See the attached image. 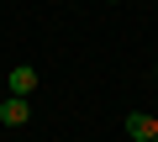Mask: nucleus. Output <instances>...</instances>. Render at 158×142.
<instances>
[{
  "mask_svg": "<svg viewBox=\"0 0 158 142\" xmlns=\"http://www.w3.org/2000/svg\"><path fill=\"white\" fill-rule=\"evenodd\" d=\"M37 84H42V79H37V68H32V63H16L11 74H6V90H11L16 100H32V95H37Z\"/></svg>",
  "mask_w": 158,
  "mask_h": 142,
  "instance_id": "f257e3e1",
  "label": "nucleus"
},
{
  "mask_svg": "<svg viewBox=\"0 0 158 142\" xmlns=\"http://www.w3.org/2000/svg\"><path fill=\"white\" fill-rule=\"evenodd\" d=\"M153 142H158V137H153Z\"/></svg>",
  "mask_w": 158,
  "mask_h": 142,
  "instance_id": "20e7f679",
  "label": "nucleus"
},
{
  "mask_svg": "<svg viewBox=\"0 0 158 142\" xmlns=\"http://www.w3.org/2000/svg\"><path fill=\"white\" fill-rule=\"evenodd\" d=\"M127 137H132V142H153V137H158V116L132 111V116H127Z\"/></svg>",
  "mask_w": 158,
  "mask_h": 142,
  "instance_id": "f03ea898",
  "label": "nucleus"
},
{
  "mask_svg": "<svg viewBox=\"0 0 158 142\" xmlns=\"http://www.w3.org/2000/svg\"><path fill=\"white\" fill-rule=\"evenodd\" d=\"M27 116H32V105H27V100H16V95L0 100V126H27Z\"/></svg>",
  "mask_w": 158,
  "mask_h": 142,
  "instance_id": "7ed1b4c3",
  "label": "nucleus"
}]
</instances>
